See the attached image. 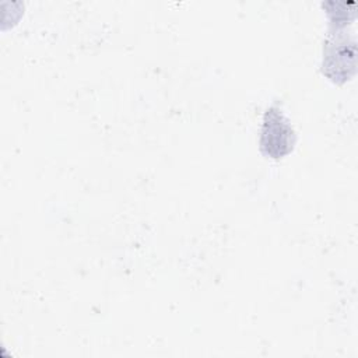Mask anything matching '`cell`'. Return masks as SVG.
Instances as JSON below:
<instances>
[{
    "instance_id": "obj_3",
    "label": "cell",
    "mask_w": 358,
    "mask_h": 358,
    "mask_svg": "<svg viewBox=\"0 0 358 358\" xmlns=\"http://www.w3.org/2000/svg\"><path fill=\"white\" fill-rule=\"evenodd\" d=\"M352 3V1H351ZM351 3L347 1H326L322 6L327 10L330 20V29H341L347 28V25L354 20L355 11L354 8H348Z\"/></svg>"
},
{
    "instance_id": "obj_1",
    "label": "cell",
    "mask_w": 358,
    "mask_h": 358,
    "mask_svg": "<svg viewBox=\"0 0 358 358\" xmlns=\"http://www.w3.org/2000/svg\"><path fill=\"white\" fill-rule=\"evenodd\" d=\"M357 70V42L345 28L330 29L323 43L322 71L336 84H344Z\"/></svg>"
},
{
    "instance_id": "obj_2",
    "label": "cell",
    "mask_w": 358,
    "mask_h": 358,
    "mask_svg": "<svg viewBox=\"0 0 358 358\" xmlns=\"http://www.w3.org/2000/svg\"><path fill=\"white\" fill-rule=\"evenodd\" d=\"M296 134L278 105H271L263 115L260 129V150L273 159H280L294 150Z\"/></svg>"
}]
</instances>
